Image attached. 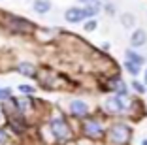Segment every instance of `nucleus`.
<instances>
[{
	"label": "nucleus",
	"instance_id": "1",
	"mask_svg": "<svg viewBox=\"0 0 147 145\" xmlns=\"http://www.w3.org/2000/svg\"><path fill=\"white\" fill-rule=\"evenodd\" d=\"M0 21H2V25H4L9 32H13V34H30L32 30H34V25H32L28 19L13 15V13L0 11Z\"/></svg>",
	"mask_w": 147,
	"mask_h": 145
},
{
	"label": "nucleus",
	"instance_id": "2",
	"mask_svg": "<svg viewBox=\"0 0 147 145\" xmlns=\"http://www.w3.org/2000/svg\"><path fill=\"white\" fill-rule=\"evenodd\" d=\"M49 130H51L53 138L59 141H68L70 138H72V128H70V124L66 123L62 117H55V119H51V123H49Z\"/></svg>",
	"mask_w": 147,
	"mask_h": 145
},
{
	"label": "nucleus",
	"instance_id": "3",
	"mask_svg": "<svg viewBox=\"0 0 147 145\" xmlns=\"http://www.w3.org/2000/svg\"><path fill=\"white\" fill-rule=\"evenodd\" d=\"M108 136H109V141H111L113 145H125L126 141L130 140V126L121 124V123L113 124V126H109Z\"/></svg>",
	"mask_w": 147,
	"mask_h": 145
},
{
	"label": "nucleus",
	"instance_id": "4",
	"mask_svg": "<svg viewBox=\"0 0 147 145\" xmlns=\"http://www.w3.org/2000/svg\"><path fill=\"white\" fill-rule=\"evenodd\" d=\"M83 134L87 138H100V136H104V126H102L100 121L85 117L83 119Z\"/></svg>",
	"mask_w": 147,
	"mask_h": 145
},
{
	"label": "nucleus",
	"instance_id": "5",
	"mask_svg": "<svg viewBox=\"0 0 147 145\" xmlns=\"http://www.w3.org/2000/svg\"><path fill=\"white\" fill-rule=\"evenodd\" d=\"M104 106H106V109H108V113H123L125 107H126V96H121V94L109 96Z\"/></svg>",
	"mask_w": 147,
	"mask_h": 145
},
{
	"label": "nucleus",
	"instance_id": "6",
	"mask_svg": "<svg viewBox=\"0 0 147 145\" xmlns=\"http://www.w3.org/2000/svg\"><path fill=\"white\" fill-rule=\"evenodd\" d=\"M8 124L11 126V130H15L17 134L25 132V128H26V121L23 119L21 113H11V115H8Z\"/></svg>",
	"mask_w": 147,
	"mask_h": 145
},
{
	"label": "nucleus",
	"instance_id": "7",
	"mask_svg": "<svg viewBox=\"0 0 147 145\" xmlns=\"http://www.w3.org/2000/svg\"><path fill=\"white\" fill-rule=\"evenodd\" d=\"M64 19L68 23H81L87 19L85 11H83V8H70L64 11Z\"/></svg>",
	"mask_w": 147,
	"mask_h": 145
},
{
	"label": "nucleus",
	"instance_id": "8",
	"mask_svg": "<svg viewBox=\"0 0 147 145\" xmlns=\"http://www.w3.org/2000/svg\"><path fill=\"white\" fill-rule=\"evenodd\" d=\"M70 111H72V115H76V117H87L89 115V106H87V102H83V100H72V102H70Z\"/></svg>",
	"mask_w": 147,
	"mask_h": 145
},
{
	"label": "nucleus",
	"instance_id": "9",
	"mask_svg": "<svg viewBox=\"0 0 147 145\" xmlns=\"http://www.w3.org/2000/svg\"><path fill=\"white\" fill-rule=\"evenodd\" d=\"M147 43V32L143 28H138L132 32V36H130V45L132 47H142Z\"/></svg>",
	"mask_w": 147,
	"mask_h": 145
},
{
	"label": "nucleus",
	"instance_id": "10",
	"mask_svg": "<svg viewBox=\"0 0 147 145\" xmlns=\"http://www.w3.org/2000/svg\"><path fill=\"white\" fill-rule=\"evenodd\" d=\"M53 8L51 0H34L32 2V9H34L38 15H45V13H49Z\"/></svg>",
	"mask_w": 147,
	"mask_h": 145
},
{
	"label": "nucleus",
	"instance_id": "11",
	"mask_svg": "<svg viewBox=\"0 0 147 145\" xmlns=\"http://www.w3.org/2000/svg\"><path fill=\"white\" fill-rule=\"evenodd\" d=\"M109 89L115 94L126 96V85H125V81H121V77H111V79H109Z\"/></svg>",
	"mask_w": 147,
	"mask_h": 145
},
{
	"label": "nucleus",
	"instance_id": "12",
	"mask_svg": "<svg viewBox=\"0 0 147 145\" xmlns=\"http://www.w3.org/2000/svg\"><path fill=\"white\" fill-rule=\"evenodd\" d=\"M15 70H17L21 76H25V77H34L36 76V66H34V64H30V62H21V64H17V66H15Z\"/></svg>",
	"mask_w": 147,
	"mask_h": 145
},
{
	"label": "nucleus",
	"instance_id": "13",
	"mask_svg": "<svg viewBox=\"0 0 147 145\" xmlns=\"http://www.w3.org/2000/svg\"><path fill=\"white\" fill-rule=\"evenodd\" d=\"M125 57H126V60H130V62H136V64H140V66L145 62V59H143L142 55H138L134 49H128V51H125Z\"/></svg>",
	"mask_w": 147,
	"mask_h": 145
},
{
	"label": "nucleus",
	"instance_id": "14",
	"mask_svg": "<svg viewBox=\"0 0 147 145\" xmlns=\"http://www.w3.org/2000/svg\"><path fill=\"white\" fill-rule=\"evenodd\" d=\"M125 70L130 74V76H138L140 72H142V66L136 62H130V60H125Z\"/></svg>",
	"mask_w": 147,
	"mask_h": 145
},
{
	"label": "nucleus",
	"instance_id": "15",
	"mask_svg": "<svg viewBox=\"0 0 147 145\" xmlns=\"http://www.w3.org/2000/svg\"><path fill=\"white\" fill-rule=\"evenodd\" d=\"M134 15L132 13H123L121 15V25L125 26V28H128V26H134Z\"/></svg>",
	"mask_w": 147,
	"mask_h": 145
},
{
	"label": "nucleus",
	"instance_id": "16",
	"mask_svg": "<svg viewBox=\"0 0 147 145\" xmlns=\"http://www.w3.org/2000/svg\"><path fill=\"white\" fill-rule=\"evenodd\" d=\"M9 143V134L6 128H0V145H8Z\"/></svg>",
	"mask_w": 147,
	"mask_h": 145
},
{
	"label": "nucleus",
	"instance_id": "17",
	"mask_svg": "<svg viewBox=\"0 0 147 145\" xmlns=\"http://www.w3.org/2000/svg\"><path fill=\"white\" fill-rule=\"evenodd\" d=\"M17 90H19V92H23V94H34L36 92V89L32 85H19Z\"/></svg>",
	"mask_w": 147,
	"mask_h": 145
},
{
	"label": "nucleus",
	"instance_id": "18",
	"mask_svg": "<svg viewBox=\"0 0 147 145\" xmlns=\"http://www.w3.org/2000/svg\"><path fill=\"white\" fill-rule=\"evenodd\" d=\"M132 89H134L138 94H143V92L147 90V89H145V85H142V83H140V81H136V79L132 81Z\"/></svg>",
	"mask_w": 147,
	"mask_h": 145
},
{
	"label": "nucleus",
	"instance_id": "19",
	"mask_svg": "<svg viewBox=\"0 0 147 145\" xmlns=\"http://www.w3.org/2000/svg\"><path fill=\"white\" fill-rule=\"evenodd\" d=\"M11 98V89H0V102Z\"/></svg>",
	"mask_w": 147,
	"mask_h": 145
},
{
	"label": "nucleus",
	"instance_id": "20",
	"mask_svg": "<svg viewBox=\"0 0 147 145\" xmlns=\"http://www.w3.org/2000/svg\"><path fill=\"white\" fill-rule=\"evenodd\" d=\"M96 26H98V21H94V19H89V21L85 23V30H87V32H91V30H94Z\"/></svg>",
	"mask_w": 147,
	"mask_h": 145
},
{
	"label": "nucleus",
	"instance_id": "21",
	"mask_svg": "<svg viewBox=\"0 0 147 145\" xmlns=\"http://www.w3.org/2000/svg\"><path fill=\"white\" fill-rule=\"evenodd\" d=\"M106 11H108L109 15H111V13H115V6H113V4H106Z\"/></svg>",
	"mask_w": 147,
	"mask_h": 145
},
{
	"label": "nucleus",
	"instance_id": "22",
	"mask_svg": "<svg viewBox=\"0 0 147 145\" xmlns=\"http://www.w3.org/2000/svg\"><path fill=\"white\" fill-rule=\"evenodd\" d=\"M79 2H83V4H89V2H92V0H79Z\"/></svg>",
	"mask_w": 147,
	"mask_h": 145
},
{
	"label": "nucleus",
	"instance_id": "23",
	"mask_svg": "<svg viewBox=\"0 0 147 145\" xmlns=\"http://www.w3.org/2000/svg\"><path fill=\"white\" fill-rule=\"evenodd\" d=\"M142 145H147V140H143V141H142Z\"/></svg>",
	"mask_w": 147,
	"mask_h": 145
},
{
	"label": "nucleus",
	"instance_id": "24",
	"mask_svg": "<svg viewBox=\"0 0 147 145\" xmlns=\"http://www.w3.org/2000/svg\"><path fill=\"white\" fill-rule=\"evenodd\" d=\"M145 83H147V70H145Z\"/></svg>",
	"mask_w": 147,
	"mask_h": 145
},
{
	"label": "nucleus",
	"instance_id": "25",
	"mask_svg": "<svg viewBox=\"0 0 147 145\" xmlns=\"http://www.w3.org/2000/svg\"><path fill=\"white\" fill-rule=\"evenodd\" d=\"M0 121H2V111H0Z\"/></svg>",
	"mask_w": 147,
	"mask_h": 145
}]
</instances>
